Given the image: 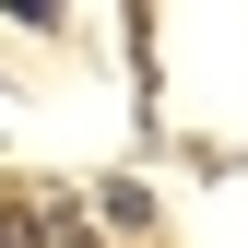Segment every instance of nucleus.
Listing matches in <instances>:
<instances>
[{"instance_id": "f257e3e1", "label": "nucleus", "mask_w": 248, "mask_h": 248, "mask_svg": "<svg viewBox=\"0 0 248 248\" xmlns=\"http://www.w3.org/2000/svg\"><path fill=\"white\" fill-rule=\"evenodd\" d=\"M95 201H107V225H118V236H142V225H154V189H142V177H107Z\"/></svg>"}, {"instance_id": "7ed1b4c3", "label": "nucleus", "mask_w": 248, "mask_h": 248, "mask_svg": "<svg viewBox=\"0 0 248 248\" xmlns=\"http://www.w3.org/2000/svg\"><path fill=\"white\" fill-rule=\"evenodd\" d=\"M0 248H36V213L24 201H0Z\"/></svg>"}, {"instance_id": "f03ea898", "label": "nucleus", "mask_w": 248, "mask_h": 248, "mask_svg": "<svg viewBox=\"0 0 248 248\" xmlns=\"http://www.w3.org/2000/svg\"><path fill=\"white\" fill-rule=\"evenodd\" d=\"M36 248H107V236L83 225V213H36Z\"/></svg>"}]
</instances>
